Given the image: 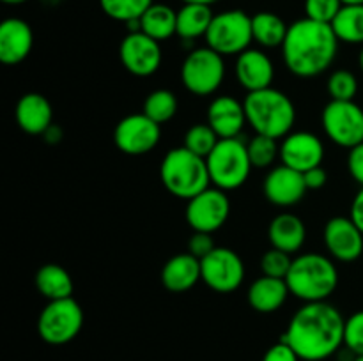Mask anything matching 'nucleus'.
I'll list each match as a JSON object with an SVG mask.
<instances>
[{
  "instance_id": "1",
  "label": "nucleus",
  "mask_w": 363,
  "mask_h": 361,
  "mask_svg": "<svg viewBox=\"0 0 363 361\" xmlns=\"http://www.w3.org/2000/svg\"><path fill=\"white\" fill-rule=\"evenodd\" d=\"M346 319L328 301L305 303L289 321L282 342L303 361H323L344 347Z\"/></svg>"
},
{
  "instance_id": "2",
  "label": "nucleus",
  "mask_w": 363,
  "mask_h": 361,
  "mask_svg": "<svg viewBox=\"0 0 363 361\" xmlns=\"http://www.w3.org/2000/svg\"><path fill=\"white\" fill-rule=\"evenodd\" d=\"M339 42L330 23L301 18L289 25L282 45L284 62L296 76H319L335 60Z\"/></svg>"
},
{
  "instance_id": "3",
  "label": "nucleus",
  "mask_w": 363,
  "mask_h": 361,
  "mask_svg": "<svg viewBox=\"0 0 363 361\" xmlns=\"http://www.w3.org/2000/svg\"><path fill=\"white\" fill-rule=\"evenodd\" d=\"M247 124L255 134L269 138H286L296 122V108L286 92L275 87L248 92L243 101Z\"/></svg>"
},
{
  "instance_id": "4",
  "label": "nucleus",
  "mask_w": 363,
  "mask_h": 361,
  "mask_svg": "<svg viewBox=\"0 0 363 361\" xmlns=\"http://www.w3.org/2000/svg\"><path fill=\"white\" fill-rule=\"evenodd\" d=\"M286 282L291 296L305 303H318L326 301L335 292L339 285V271L326 255L301 253L293 258Z\"/></svg>"
},
{
  "instance_id": "5",
  "label": "nucleus",
  "mask_w": 363,
  "mask_h": 361,
  "mask_svg": "<svg viewBox=\"0 0 363 361\" xmlns=\"http://www.w3.org/2000/svg\"><path fill=\"white\" fill-rule=\"evenodd\" d=\"M160 179L170 195L183 200L197 197L211 183L206 159L186 147H176L167 152L160 165Z\"/></svg>"
},
{
  "instance_id": "6",
  "label": "nucleus",
  "mask_w": 363,
  "mask_h": 361,
  "mask_svg": "<svg viewBox=\"0 0 363 361\" xmlns=\"http://www.w3.org/2000/svg\"><path fill=\"white\" fill-rule=\"evenodd\" d=\"M209 177L216 188L233 191L247 183L250 170L254 168L248 156V147L240 137L222 138L206 158Z\"/></svg>"
},
{
  "instance_id": "7",
  "label": "nucleus",
  "mask_w": 363,
  "mask_h": 361,
  "mask_svg": "<svg viewBox=\"0 0 363 361\" xmlns=\"http://www.w3.org/2000/svg\"><path fill=\"white\" fill-rule=\"evenodd\" d=\"M84 328V310L73 297L48 301L38 319V335L50 345H66Z\"/></svg>"
},
{
  "instance_id": "8",
  "label": "nucleus",
  "mask_w": 363,
  "mask_h": 361,
  "mask_svg": "<svg viewBox=\"0 0 363 361\" xmlns=\"http://www.w3.org/2000/svg\"><path fill=\"white\" fill-rule=\"evenodd\" d=\"M204 39L206 46L218 52L220 55H240L254 41L252 16L240 9L215 14Z\"/></svg>"
},
{
  "instance_id": "9",
  "label": "nucleus",
  "mask_w": 363,
  "mask_h": 361,
  "mask_svg": "<svg viewBox=\"0 0 363 361\" xmlns=\"http://www.w3.org/2000/svg\"><path fill=\"white\" fill-rule=\"evenodd\" d=\"M225 78L223 55L209 46L191 50L181 64V81L195 96L215 94Z\"/></svg>"
},
{
  "instance_id": "10",
  "label": "nucleus",
  "mask_w": 363,
  "mask_h": 361,
  "mask_svg": "<svg viewBox=\"0 0 363 361\" xmlns=\"http://www.w3.org/2000/svg\"><path fill=\"white\" fill-rule=\"evenodd\" d=\"M323 130L333 144L353 149L363 142V108L354 101H332L323 108Z\"/></svg>"
},
{
  "instance_id": "11",
  "label": "nucleus",
  "mask_w": 363,
  "mask_h": 361,
  "mask_svg": "<svg viewBox=\"0 0 363 361\" xmlns=\"http://www.w3.org/2000/svg\"><path fill=\"white\" fill-rule=\"evenodd\" d=\"M202 282L220 294L234 292L245 280L243 258L230 248L216 246L201 260Z\"/></svg>"
},
{
  "instance_id": "12",
  "label": "nucleus",
  "mask_w": 363,
  "mask_h": 361,
  "mask_svg": "<svg viewBox=\"0 0 363 361\" xmlns=\"http://www.w3.org/2000/svg\"><path fill=\"white\" fill-rule=\"evenodd\" d=\"M230 214V200L227 191L220 188H206L186 205V222L194 232L215 234L227 223Z\"/></svg>"
},
{
  "instance_id": "13",
  "label": "nucleus",
  "mask_w": 363,
  "mask_h": 361,
  "mask_svg": "<svg viewBox=\"0 0 363 361\" xmlns=\"http://www.w3.org/2000/svg\"><path fill=\"white\" fill-rule=\"evenodd\" d=\"M162 138V127L145 113H131L119 120L113 130L117 149L128 156H142L151 152Z\"/></svg>"
},
{
  "instance_id": "14",
  "label": "nucleus",
  "mask_w": 363,
  "mask_h": 361,
  "mask_svg": "<svg viewBox=\"0 0 363 361\" xmlns=\"http://www.w3.org/2000/svg\"><path fill=\"white\" fill-rule=\"evenodd\" d=\"M119 59L133 76H151L162 66V48L156 39L144 32H128L119 46Z\"/></svg>"
},
{
  "instance_id": "15",
  "label": "nucleus",
  "mask_w": 363,
  "mask_h": 361,
  "mask_svg": "<svg viewBox=\"0 0 363 361\" xmlns=\"http://www.w3.org/2000/svg\"><path fill=\"white\" fill-rule=\"evenodd\" d=\"M280 159H282V165L305 173L323 165L325 145L318 134L308 133V131L289 133L280 144Z\"/></svg>"
},
{
  "instance_id": "16",
  "label": "nucleus",
  "mask_w": 363,
  "mask_h": 361,
  "mask_svg": "<svg viewBox=\"0 0 363 361\" xmlns=\"http://www.w3.org/2000/svg\"><path fill=\"white\" fill-rule=\"evenodd\" d=\"M326 250L340 262H354L363 253V232L350 216H335L323 232Z\"/></svg>"
},
{
  "instance_id": "17",
  "label": "nucleus",
  "mask_w": 363,
  "mask_h": 361,
  "mask_svg": "<svg viewBox=\"0 0 363 361\" xmlns=\"http://www.w3.org/2000/svg\"><path fill=\"white\" fill-rule=\"evenodd\" d=\"M307 190L303 173L286 165L269 170L262 183V193H264L266 200L279 207L296 205L298 202L303 200Z\"/></svg>"
},
{
  "instance_id": "18",
  "label": "nucleus",
  "mask_w": 363,
  "mask_h": 361,
  "mask_svg": "<svg viewBox=\"0 0 363 361\" xmlns=\"http://www.w3.org/2000/svg\"><path fill=\"white\" fill-rule=\"evenodd\" d=\"M234 74H236L238 84L247 92L262 91V88L272 87L273 78H275V66L264 52L248 48L238 55Z\"/></svg>"
},
{
  "instance_id": "19",
  "label": "nucleus",
  "mask_w": 363,
  "mask_h": 361,
  "mask_svg": "<svg viewBox=\"0 0 363 361\" xmlns=\"http://www.w3.org/2000/svg\"><path fill=\"white\" fill-rule=\"evenodd\" d=\"M34 46V32L30 25L20 18H7L0 25V62L16 66L23 62Z\"/></svg>"
},
{
  "instance_id": "20",
  "label": "nucleus",
  "mask_w": 363,
  "mask_h": 361,
  "mask_svg": "<svg viewBox=\"0 0 363 361\" xmlns=\"http://www.w3.org/2000/svg\"><path fill=\"white\" fill-rule=\"evenodd\" d=\"M208 124L218 138H238L247 124L243 103L233 96H220L208 106Z\"/></svg>"
},
{
  "instance_id": "21",
  "label": "nucleus",
  "mask_w": 363,
  "mask_h": 361,
  "mask_svg": "<svg viewBox=\"0 0 363 361\" xmlns=\"http://www.w3.org/2000/svg\"><path fill=\"white\" fill-rule=\"evenodd\" d=\"M14 117L18 126L28 134H45L53 124L52 105L39 92H27L21 96L14 108Z\"/></svg>"
},
{
  "instance_id": "22",
  "label": "nucleus",
  "mask_w": 363,
  "mask_h": 361,
  "mask_svg": "<svg viewBox=\"0 0 363 361\" xmlns=\"http://www.w3.org/2000/svg\"><path fill=\"white\" fill-rule=\"evenodd\" d=\"M199 280H202L201 260L188 251L170 257L162 269V283L170 292H186Z\"/></svg>"
},
{
  "instance_id": "23",
  "label": "nucleus",
  "mask_w": 363,
  "mask_h": 361,
  "mask_svg": "<svg viewBox=\"0 0 363 361\" xmlns=\"http://www.w3.org/2000/svg\"><path fill=\"white\" fill-rule=\"evenodd\" d=\"M268 239L272 248L293 255L303 248L307 239V229L300 216L293 212H280L268 227Z\"/></svg>"
},
{
  "instance_id": "24",
  "label": "nucleus",
  "mask_w": 363,
  "mask_h": 361,
  "mask_svg": "<svg viewBox=\"0 0 363 361\" xmlns=\"http://www.w3.org/2000/svg\"><path fill=\"white\" fill-rule=\"evenodd\" d=\"M291 296L287 282L282 278L262 275L248 289V304L259 314H273L280 310Z\"/></svg>"
},
{
  "instance_id": "25",
  "label": "nucleus",
  "mask_w": 363,
  "mask_h": 361,
  "mask_svg": "<svg viewBox=\"0 0 363 361\" xmlns=\"http://www.w3.org/2000/svg\"><path fill=\"white\" fill-rule=\"evenodd\" d=\"M213 18H215V14H213L211 6L184 4L177 11V35L183 41H195L197 38H206Z\"/></svg>"
},
{
  "instance_id": "26",
  "label": "nucleus",
  "mask_w": 363,
  "mask_h": 361,
  "mask_svg": "<svg viewBox=\"0 0 363 361\" xmlns=\"http://www.w3.org/2000/svg\"><path fill=\"white\" fill-rule=\"evenodd\" d=\"M35 287L48 301L73 297V278L59 264H45L35 273Z\"/></svg>"
},
{
  "instance_id": "27",
  "label": "nucleus",
  "mask_w": 363,
  "mask_h": 361,
  "mask_svg": "<svg viewBox=\"0 0 363 361\" xmlns=\"http://www.w3.org/2000/svg\"><path fill=\"white\" fill-rule=\"evenodd\" d=\"M140 30L158 42L177 35V11L167 4H152L140 18Z\"/></svg>"
},
{
  "instance_id": "28",
  "label": "nucleus",
  "mask_w": 363,
  "mask_h": 361,
  "mask_svg": "<svg viewBox=\"0 0 363 361\" xmlns=\"http://www.w3.org/2000/svg\"><path fill=\"white\" fill-rule=\"evenodd\" d=\"M289 25L275 13L261 11V13L252 16V32H254V41L259 42L264 48H277L282 46L286 41Z\"/></svg>"
},
{
  "instance_id": "29",
  "label": "nucleus",
  "mask_w": 363,
  "mask_h": 361,
  "mask_svg": "<svg viewBox=\"0 0 363 361\" xmlns=\"http://www.w3.org/2000/svg\"><path fill=\"white\" fill-rule=\"evenodd\" d=\"M332 28L340 42L363 45V4L342 6L332 21Z\"/></svg>"
},
{
  "instance_id": "30",
  "label": "nucleus",
  "mask_w": 363,
  "mask_h": 361,
  "mask_svg": "<svg viewBox=\"0 0 363 361\" xmlns=\"http://www.w3.org/2000/svg\"><path fill=\"white\" fill-rule=\"evenodd\" d=\"M179 103H177L176 94L167 88H156L151 94L145 98L144 101V112L149 119L155 120L156 124H165L176 117Z\"/></svg>"
},
{
  "instance_id": "31",
  "label": "nucleus",
  "mask_w": 363,
  "mask_h": 361,
  "mask_svg": "<svg viewBox=\"0 0 363 361\" xmlns=\"http://www.w3.org/2000/svg\"><path fill=\"white\" fill-rule=\"evenodd\" d=\"M152 4H155L152 0H99L103 13L123 23L140 20Z\"/></svg>"
},
{
  "instance_id": "32",
  "label": "nucleus",
  "mask_w": 363,
  "mask_h": 361,
  "mask_svg": "<svg viewBox=\"0 0 363 361\" xmlns=\"http://www.w3.org/2000/svg\"><path fill=\"white\" fill-rule=\"evenodd\" d=\"M220 142L218 134L213 131V127L206 124H194L190 130L184 134L183 147H186L188 151H191L194 154L201 156V158H208L213 152V149L216 147V144Z\"/></svg>"
},
{
  "instance_id": "33",
  "label": "nucleus",
  "mask_w": 363,
  "mask_h": 361,
  "mask_svg": "<svg viewBox=\"0 0 363 361\" xmlns=\"http://www.w3.org/2000/svg\"><path fill=\"white\" fill-rule=\"evenodd\" d=\"M248 156L254 168H268L273 165L277 156H280V145L275 138L264 137V134H255L247 144Z\"/></svg>"
},
{
  "instance_id": "34",
  "label": "nucleus",
  "mask_w": 363,
  "mask_h": 361,
  "mask_svg": "<svg viewBox=\"0 0 363 361\" xmlns=\"http://www.w3.org/2000/svg\"><path fill=\"white\" fill-rule=\"evenodd\" d=\"M328 92L335 101H354L358 92V80L351 71L337 69L328 78Z\"/></svg>"
},
{
  "instance_id": "35",
  "label": "nucleus",
  "mask_w": 363,
  "mask_h": 361,
  "mask_svg": "<svg viewBox=\"0 0 363 361\" xmlns=\"http://www.w3.org/2000/svg\"><path fill=\"white\" fill-rule=\"evenodd\" d=\"M291 264H293L291 255L282 250H277V248H272V250L266 251L261 258L262 275L273 276V278L286 280L287 273H289L291 269Z\"/></svg>"
},
{
  "instance_id": "36",
  "label": "nucleus",
  "mask_w": 363,
  "mask_h": 361,
  "mask_svg": "<svg viewBox=\"0 0 363 361\" xmlns=\"http://www.w3.org/2000/svg\"><path fill=\"white\" fill-rule=\"evenodd\" d=\"M342 6V0H305V18L332 25Z\"/></svg>"
},
{
  "instance_id": "37",
  "label": "nucleus",
  "mask_w": 363,
  "mask_h": 361,
  "mask_svg": "<svg viewBox=\"0 0 363 361\" xmlns=\"http://www.w3.org/2000/svg\"><path fill=\"white\" fill-rule=\"evenodd\" d=\"M344 347L354 354H363V310L357 311L351 317L346 319L344 326Z\"/></svg>"
},
{
  "instance_id": "38",
  "label": "nucleus",
  "mask_w": 363,
  "mask_h": 361,
  "mask_svg": "<svg viewBox=\"0 0 363 361\" xmlns=\"http://www.w3.org/2000/svg\"><path fill=\"white\" fill-rule=\"evenodd\" d=\"M215 248L216 244L215 241H213V234H208V232H194L191 234L190 241H188V253L197 257L199 260L208 257Z\"/></svg>"
},
{
  "instance_id": "39",
  "label": "nucleus",
  "mask_w": 363,
  "mask_h": 361,
  "mask_svg": "<svg viewBox=\"0 0 363 361\" xmlns=\"http://www.w3.org/2000/svg\"><path fill=\"white\" fill-rule=\"evenodd\" d=\"M262 361H301L300 356L294 353L293 347L286 342H277L275 345L269 347L262 356Z\"/></svg>"
},
{
  "instance_id": "40",
  "label": "nucleus",
  "mask_w": 363,
  "mask_h": 361,
  "mask_svg": "<svg viewBox=\"0 0 363 361\" xmlns=\"http://www.w3.org/2000/svg\"><path fill=\"white\" fill-rule=\"evenodd\" d=\"M347 170H350L351 177L360 186H363V142L358 144L357 147L350 149V154H347Z\"/></svg>"
},
{
  "instance_id": "41",
  "label": "nucleus",
  "mask_w": 363,
  "mask_h": 361,
  "mask_svg": "<svg viewBox=\"0 0 363 361\" xmlns=\"http://www.w3.org/2000/svg\"><path fill=\"white\" fill-rule=\"evenodd\" d=\"M303 177L308 190H321V188L326 184V180H328V173H326V170L323 168V165L305 172Z\"/></svg>"
},
{
  "instance_id": "42",
  "label": "nucleus",
  "mask_w": 363,
  "mask_h": 361,
  "mask_svg": "<svg viewBox=\"0 0 363 361\" xmlns=\"http://www.w3.org/2000/svg\"><path fill=\"white\" fill-rule=\"evenodd\" d=\"M350 218L357 223L358 229L363 232V186L360 188L357 195L353 198V204H351V212H350Z\"/></svg>"
},
{
  "instance_id": "43",
  "label": "nucleus",
  "mask_w": 363,
  "mask_h": 361,
  "mask_svg": "<svg viewBox=\"0 0 363 361\" xmlns=\"http://www.w3.org/2000/svg\"><path fill=\"white\" fill-rule=\"evenodd\" d=\"M215 2H218V0H183V4H204V6H211Z\"/></svg>"
},
{
  "instance_id": "44",
  "label": "nucleus",
  "mask_w": 363,
  "mask_h": 361,
  "mask_svg": "<svg viewBox=\"0 0 363 361\" xmlns=\"http://www.w3.org/2000/svg\"><path fill=\"white\" fill-rule=\"evenodd\" d=\"M4 4H9V6H20V4L27 2V0H2Z\"/></svg>"
},
{
  "instance_id": "45",
  "label": "nucleus",
  "mask_w": 363,
  "mask_h": 361,
  "mask_svg": "<svg viewBox=\"0 0 363 361\" xmlns=\"http://www.w3.org/2000/svg\"><path fill=\"white\" fill-rule=\"evenodd\" d=\"M344 6H354V4H363V0H342Z\"/></svg>"
},
{
  "instance_id": "46",
  "label": "nucleus",
  "mask_w": 363,
  "mask_h": 361,
  "mask_svg": "<svg viewBox=\"0 0 363 361\" xmlns=\"http://www.w3.org/2000/svg\"><path fill=\"white\" fill-rule=\"evenodd\" d=\"M358 62H360V67H362V71H363V50L360 52V59H358Z\"/></svg>"
},
{
  "instance_id": "47",
  "label": "nucleus",
  "mask_w": 363,
  "mask_h": 361,
  "mask_svg": "<svg viewBox=\"0 0 363 361\" xmlns=\"http://www.w3.org/2000/svg\"><path fill=\"white\" fill-rule=\"evenodd\" d=\"M353 361H363V354H362V356H354Z\"/></svg>"
}]
</instances>
